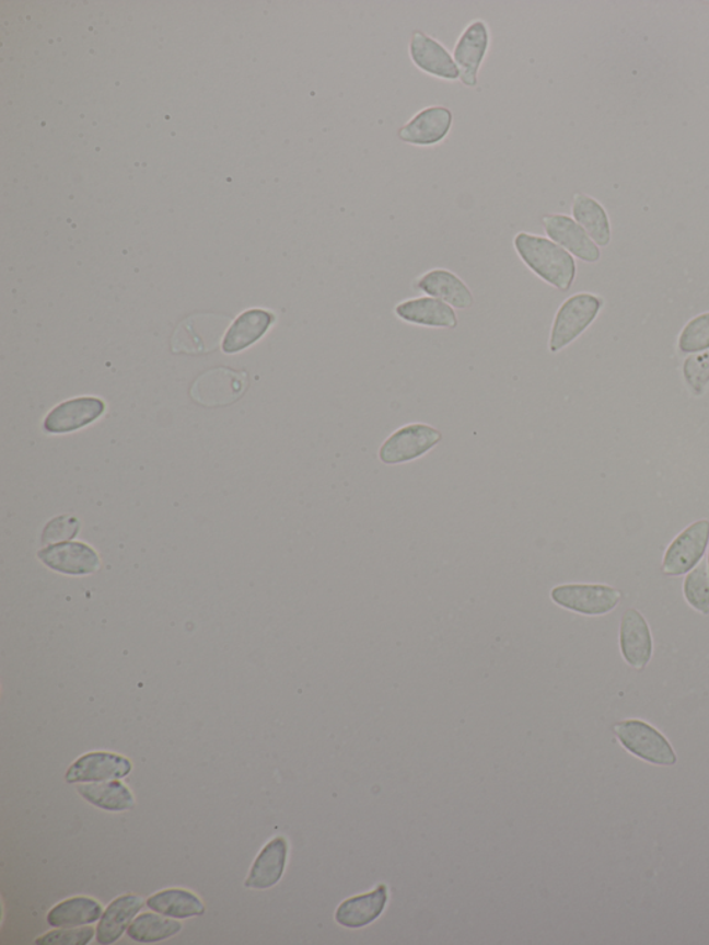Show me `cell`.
I'll return each instance as SVG.
<instances>
[{
    "label": "cell",
    "mask_w": 709,
    "mask_h": 945,
    "mask_svg": "<svg viewBox=\"0 0 709 945\" xmlns=\"http://www.w3.org/2000/svg\"><path fill=\"white\" fill-rule=\"evenodd\" d=\"M619 647L625 661L635 670L641 671L649 666L653 656V636L648 621L636 609H628L620 620Z\"/></svg>",
    "instance_id": "7c38bea8"
},
{
    "label": "cell",
    "mask_w": 709,
    "mask_h": 945,
    "mask_svg": "<svg viewBox=\"0 0 709 945\" xmlns=\"http://www.w3.org/2000/svg\"><path fill=\"white\" fill-rule=\"evenodd\" d=\"M708 571H709V556H708ZM709 574V573H708Z\"/></svg>",
    "instance_id": "4dcf8cb0"
},
{
    "label": "cell",
    "mask_w": 709,
    "mask_h": 945,
    "mask_svg": "<svg viewBox=\"0 0 709 945\" xmlns=\"http://www.w3.org/2000/svg\"><path fill=\"white\" fill-rule=\"evenodd\" d=\"M146 906L160 915L187 919L202 917L206 913L205 902L195 892L184 889H166L148 898Z\"/></svg>",
    "instance_id": "7402d4cb"
},
{
    "label": "cell",
    "mask_w": 709,
    "mask_h": 945,
    "mask_svg": "<svg viewBox=\"0 0 709 945\" xmlns=\"http://www.w3.org/2000/svg\"><path fill=\"white\" fill-rule=\"evenodd\" d=\"M78 793L92 806L106 811L121 813L135 807L132 792L118 781L85 783L78 786Z\"/></svg>",
    "instance_id": "cb8c5ba5"
},
{
    "label": "cell",
    "mask_w": 709,
    "mask_h": 945,
    "mask_svg": "<svg viewBox=\"0 0 709 945\" xmlns=\"http://www.w3.org/2000/svg\"><path fill=\"white\" fill-rule=\"evenodd\" d=\"M572 218L585 229L598 247H607L612 243L608 214L596 198L577 193L572 198Z\"/></svg>",
    "instance_id": "ffe728a7"
},
{
    "label": "cell",
    "mask_w": 709,
    "mask_h": 945,
    "mask_svg": "<svg viewBox=\"0 0 709 945\" xmlns=\"http://www.w3.org/2000/svg\"><path fill=\"white\" fill-rule=\"evenodd\" d=\"M545 232L553 242L561 245L572 257L594 264L602 257L601 247L593 242L576 219L565 214H547L542 218Z\"/></svg>",
    "instance_id": "9c48e42d"
},
{
    "label": "cell",
    "mask_w": 709,
    "mask_h": 945,
    "mask_svg": "<svg viewBox=\"0 0 709 945\" xmlns=\"http://www.w3.org/2000/svg\"><path fill=\"white\" fill-rule=\"evenodd\" d=\"M144 906L143 898L138 895H125L116 898L103 912L97 926V943L109 945L117 943L128 931L130 923Z\"/></svg>",
    "instance_id": "d6986e66"
},
{
    "label": "cell",
    "mask_w": 709,
    "mask_h": 945,
    "mask_svg": "<svg viewBox=\"0 0 709 945\" xmlns=\"http://www.w3.org/2000/svg\"><path fill=\"white\" fill-rule=\"evenodd\" d=\"M38 556L46 566L70 576H85L101 566L97 553L81 542H61L42 550Z\"/></svg>",
    "instance_id": "4fadbf2b"
},
{
    "label": "cell",
    "mask_w": 709,
    "mask_h": 945,
    "mask_svg": "<svg viewBox=\"0 0 709 945\" xmlns=\"http://www.w3.org/2000/svg\"><path fill=\"white\" fill-rule=\"evenodd\" d=\"M132 771V762L127 757L96 751L80 757L66 772L67 783H95L118 781Z\"/></svg>",
    "instance_id": "8fae6325"
},
{
    "label": "cell",
    "mask_w": 709,
    "mask_h": 945,
    "mask_svg": "<svg viewBox=\"0 0 709 945\" xmlns=\"http://www.w3.org/2000/svg\"><path fill=\"white\" fill-rule=\"evenodd\" d=\"M551 599L571 612L604 615L617 608L623 600V592L603 584H568L553 589Z\"/></svg>",
    "instance_id": "277c9868"
},
{
    "label": "cell",
    "mask_w": 709,
    "mask_h": 945,
    "mask_svg": "<svg viewBox=\"0 0 709 945\" xmlns=\"http://www.w3.org/2000/svg\"><path fill=\"white\" fill-rule=\"evenodd\" d=\"M453 113L443 106H429L420 110L398 130V138L406 145L417 148H431L440 145L451 134Z\"/></svg>",
    "instance_id": "ba28073f"
},
{
    "label": "cell",
    "mask_w": 709,
    "mask_h": 945,
    "mask_svg": "<svg viewBox=\"0 0 709 945\" xmlns=\"http://www.w3.org/2000/svg\"><path fill=\"white\" fill-rule=\"evenodd\" d=\"M409 57L411 62L425 74L443 81L461 80L453 55L440 41L427 35L423 31H415L409 41Z\"/></svg>",
    "instance_id": "30bf717a"
},
{
    "label": "cell",
    "mask_w": 709,
    "mask_h": 945,
    "mask_svg": "<svg viewBox=\"0 0 709 945\" xmlns=\"http://www.w3.org/2000/svg\"><path fill=\"white\" fill-rule=\"evenodd\" d=\"M614 734L630 754L639 757L649 764L661 767L676 764L677 757L670 741L648 723L628 719V722L615 724Z\"/></svg>",
    "instance_id": "3957f363"
},
{
    "label": "cell",
    "mask_w": 709,
    "mask_h": 945,
    "mask_svg": "<svg viewBox=\"0 0 709 945\" xmlns=\"http://www.w3.org/2000/svg\"><path fill=\"white\" fill-rule=\"evenodd\" d=\"M103 907L89 897H74L61 901L48 913L51 927H78L101 921Z\"/></svg>",
    "instance_id": "603a6c76"
},
{
    "label": "cell",
    "mask_w": 709,
    "mask_h": 945,
    "mask_svg": "<svg viewBox=\"0 0 709 945\" xmlns=\"http://www.w3.org/2000/svg\"><path fill=\"white\" fill-rule=\"evenodd\" d=\"M603 307L602 297L592 292H578L562 302L553 321L550 353H560L582 336V333L596 321Z\"/></svg>",
    "instance_id": "7a4b0ae2"
},
{
    "label": "cell",
    "mask_w": 709,
    "mask_h": 945,
    "mask_svg": "<svg viewBox=\"0 0 709 945\" xmlns=\"http://www.w3.org/2000/svg\"><path fill=\"white\" fill-rule=\"evenodd\" d=\"M395 315L400 321L425 327L456 329L458 323L451 306L429 296L399 302L395 307Z\"/></svg>",
    "instance_id": "9a60e30c"
},
{
    "label": "cell",
    "mask_w": 709,
    "mask_h": 945,
    "mask_svg": "<svg viewBox=\"0 0 709 945\" xmlns=\"http://www.w3.org/2000/svg\"><path fill=\"white\" fill-rule=\"evenodd\" d=\"M388 901L387 886L380 885L367 895L349 898L336 912L338 925L361 929L374 922L385 910Z\"/></svg>",
    "instance_id": "ac0fdd59"
},
{
    "label": "cell",
    "mask_w": 709,
    "mask_h": 945,
    "mask_svg": "<svg viewBox=\"0 0 709 945\" xmlns=\"http://www.w3.org/2000/svg\"><path fill=\"white\" fill-rule=\"evenodd\" d=\"M182 931L181 922L155 913H143L133 919L127 934L133 942L142 944L160 943L176 936Z\"/></svg>",
    "instance_id": "d4e9b609"
},
{
    "label": "cell",
    "mask_w": 709,
    "mask_h": 945,
    "mask_svg": "<svg viewBox=\"0 0 709 945\" xmlns=\"http://www.w3.org/2000/svg\"><path fill=\"white\" fill-rule=\"evenodd\" d=\"M514 249L523 263L538 278L560 291H568L577 276V263L567 250L549 238L520 232Z\"/></svg>",
    "instance_id": "6da1fadb"
},
{
    "label": "cell",
    "mask_w": 709,
    "mask_h": 945,
    "mask_svg": "<svg viewBox=\"0 0 709 945\" xmlns=\"http://www.w3.org/2000/svg\"><path fill=\"white\" fill-rule=\"evenodd\" d=\"M677 346L683 354H697L709 349V312H704L687 322Z\"/></svg>",
    "instance_id": "4316f807"
},
{
    "label": "cell",
    "mask_w": 709,
    "mask_h": 945,
    "mask_svg": "<svg viewBox=\"0 0 709 945\" xmlns=\"http://www.w3.org/2000/svg\"><path fill=\"white\" fill-rule=\"evenodd\" d=\"M289 844L284 838H275L265 845L255 858L244 886L247 889L266 890L278 885L284 874Z\"/></svg>",
    "instance_id": "e0dca14e"
},
{
    "label": "cell",
    "mask_w": 709,
    "mask_h": 945,
    "mask_svg": "<svg viewBox=\"0 0 709 945\" xmlns=\"http://www.w3.org/2000/svg\"><path fill=\"white\" fill-rule=\"evenodd\" d=\"M491 45V31L484 20H474L466 28L453 48V60H455L461 81L464 87L476 88L478 74L481 70L485 57Z\"/></svg>",
    "instance_id": "52a82bcc"
},
{
    "label": "cell",
    "mask_w": 709,
    "mask_h": 945,
    "mask_svg": "<svg viewBox=\"0 0 709 945\" xmlns=\"http://www.w3.org/2000/svg\"><path fill=\"white\" fill-rule=\"evenodd\" d=\"M104 410V402L92 396L62 402L46 417L44 429L54 435L75 431L95 422L103 415Z\"/></svg>",
    "instance_id": "5bb4252c"
},
{
    "label": "cell",
    "mask_w": 709,
    "mask_h": 945,
    "mask_svg": "<svg viewBox=\"0 0 709 945\" xmlns=\"http://www.w3.org/2000/svg\"><path fill=\"white\" fill-rule=\"evenodd\" d=\"M78 531H80V521L74 519V517H57V519L51 520L50 523L45 527L42 541H44V544L45 542H57V544H61V541L74 538L78 534Z\"/></svg>",
    "instance_id": "f546056e"
},
{
    "label": "cell",
    "mask_w": 709,
    "mask_h": 945,
    "mask_svg": "<svg viewBox=\"0 0 709 945\" xmlns=\"http://www.w3.org/2000/svg\"><path fill=\"white\" fill-rule=\"evenodd\" d=\"M415 289L457 310H468L474 306L472 290L456 274L448 269L437 268L421 275L416 280Z\"/></svg>",
    "instance_id": "2e32d148"
},
{
    "label": "cell",
    "mask_w": 709,
    "mask_h": 945,
    "mask_svg": "<svg viewBox=\"0 0 709 945\" xmlns=\"http://www.w3.org/2000/svg\"><path fill=\"white\" fill-rule=\"evenodd\" d=\"M95 937L93 927H61L57 931L46 933L45 936L36 938L38 945H86Z\"/></svg>",
    "instance_id": "f1b7e54d"
},
{
    "label": "cell",
    "mask_w": 709,
    "mask_h": 945,
    "mask_svg": "<svg viewBox=\"0 0 709 945\" xmlns=\"http://www.w3.org/2000/svg\"><path fill=\"white\" fill-rule=\"evenodd\" d=\"M275 321L274 313L264 310H252L242 313L226 333L222 349L226 354L242 352L258 342Z\"/></svg>",
    "instance_id": "44dd1931"
},
{
    "label": "cell",
    "mask_w": 709,
    "mask_h": 945,
    "mask_svg": "<svg viewBox=\"0 0 709 945\" xmlns=\"http://www.w3.org/2000/svg\"><path fill=\"white\" fill-rule=\"evenodd\" d=\"M683 593H685L686 602L696 612L704 615L709 614V574L706 563H700L687 574L685 583H683Z\"/></svg>",
    "instance_id": "484cf974"
},
{
    "label": "cell",
    "mask_w": 709,
    "mask_h": 945,
    "mask_svg": "<svg viewBox=\"0 0 709 945\" xmlns=\"http://www.w3.org/2000/svg\"><path fill=\"white\" fill-rule=\"evenodd\" d=\"M683 376L693 394L702 395L709 384V349L697 353L683 364Z\"/></svg>",
    "instance_id": "83f0119b"
},
{
    "label": "cell",
    "mask_w": 709,
    "mask_h": 945,
    "mask_svg": "<svg viewBox=\"0 0 709 945\" xmlns=\"http://www.w3.org/2000/svg\"><path fill=\"white\" fill-rule=\"evenodd\" d=\"M709 544V521L698 520L672 541L662 561L666 576H683L700 565Z\"/></svg>",
    "instance_id": "8992f818"
},
{
    "label": "cell",
    "mask_w": 709,
    "mask_h": 945,
    "mask_svg": "<svg viewBox=\"0 0 709 945\" xmlns=\"http://www.w3.org/2000/svg\"><path fill=\"white\" fill-rule=\"evenodd\" d=\"M442 440L440 431L425 423H414L396 430L380 448V461L400 464L419 459Z\"/></svg>",
    "instance_id": "5b68a950"
}]
</instances>
